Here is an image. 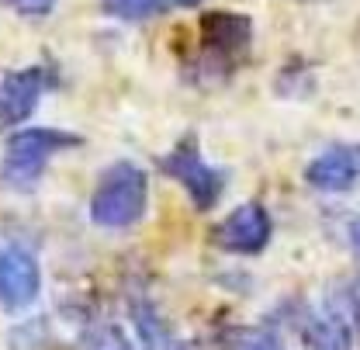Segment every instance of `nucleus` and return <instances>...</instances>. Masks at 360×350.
<instances>
[{
    "instance_id": "obj_1",
    "label": "nucleus",
    "mask_w": 360,
    "mask_h": 350,
    "mask_svg": "<svg viewBox=\"0 0 360 350\" xmlns=\"http://www.w3.org/2000/svg\"><path fill=\"white\" fill-rule=\"evenodd\" d=\"M80 135L59 129H21L7 135L4 146V160H0V187L7 191H32L45 174V163L63 153V149H77Z\"/></svg>"
},
{
    "instance_id": "obj_2",
    "label": "nucleus",
    "mask_w": 360,
    "mask_h": 350,
    "mask_svg": "<svg viewBox=\"0 0 360 350\" xmlns=\"http://www.w3.org/2000/svg\"><path fill=\"white\" fill-rule=\"evenodd\" d=\"M149 205V177L142 167L129 160L108 167L94 187L90 198V219L101 229H129L146 215Z\"/></svg>"
},
{
    "instance_id": "obj_3",
    "label": "nucleus",
    "mask_w": 360,
    "mask_h": 350,
    "mask_svg": "<svg viewBox=\"0 0 360 350\" xmlns=\"http://www.w3.org/2000/svg\"><path fill=\"white\" fill-rule=\"evenodd\" d=\"M163 174H170L187 191V198H191V205L198 212L215 208L219 198H222V187H225L222 170L205 160V153H201V146H198L194 135L180 139L177 146L163 156Z\"/></svg>"
},
{
    "instance_id": "obj_4",
    "label": "nucleus",
    "mask_w": 360,
    "mask_h": 350,
    "mask_svg": "<svg viewBox=\"0 0 360 350\" xmlns=\"http://www.w3.org/2000/svg\"><path fill=\"white\" fill-rule=\"evenodd\" d=\"M201 59L208 66H215L219 73H229L253 42V21L246 14H236V11H208L201 18Z\"/></svg>"
},
{
    "instance_id": "obj_5",
    "label": "nucleus",
    "mask_w": 360,
    "mask_h": 350,
    "mask_svg": "<svg viewBox=\"0 0 360 350\" xmlns=\"http://www.w3.org/2000/svg\"><path fill=\"white\" fill-rule=\"evenodd\" d=\"M274 236V219L260 201H246L239 208H232L212 232L215 246L225 254H239V257H253L264 254Z\"/></svg>"
},
{
    "instance_id": "obj_6",
    "label": "nucleus",
    "mask_w": 360,
    "mask_h": 350,
    "mask_svg": "<svg viewBox=\"0 0 360 350\" xmlns=\"http://www.w3.org/2000/svg\"><path fill=\"white\" fill-rule=\"evenodd\" d=\"M56 84L49 66H25V70H0V129L21 125L42 101V94Z\"/></svg>"
},
{
    "instance_id": "obj_7",
    "label": "nucleus",
    "mask_w": 360,
    "mask_h": 350,
    "mask_svg": "<svg viewBox=\"0 0 360 350\" xmlns=\"http://www.w3.org/2000/svg\"><path fill=\"white\" fill-rule=\"evenodd\" d=\"M42 292V267L21 246H0V312H21Z\"/></svg>"
},
{
    "instance_id": "obj_8",
    "label": "nucleus",
    "mask_w": 360,
    "mask_h": 350,
    "mask_svg": "<svg viewBox=\"0 0 360 350\" xmlns=\"http://www.w3.org/2000/svg\"><path fill=\"white\" fill-rule=\"evenodd\" d=\"M360 177V142L329 146L305 167V180L319 191H347Z\"/></svg>"
},
{
    "instance_id": "obj_9",
    "label": "nucleus",
    "mask_w": 360,
    "mask_h": 350,
    "mask_svg": "<svg viewBox=\"0 0 360 350\" xmlns=\"http://www.w3.org/2000/svg\"><path fill=\"white\" fill-rule=\"evenodd\" d=\"M302 344L305 350H354V330L336 308H326L305 323Z\"/></svg>"
},
{
    "instance_id": "obj_10",
    "label": "nucleus",
    "mask_w": 360,
    "mask_h": 350,
    "mask_svg": "<svg viewBox=\"0 0 360 350\" xmlns=\"http://www.w3.org/2000/svg\"><path fill=\"white\" fill-rule=\"evenodd\" d=\"M132 323H135V330H139L142 350H187L184 340L167 326V319L149 302H132Z\"/></svg>"
},
{
    "instance_id": "obj_11",
    "label": "nucleus",
    "mask_w": 360,
    "mask_h": 350,
    "mask_svg": "<svg viewBox=\"0 0 360 350\" xmlns=\"http://www.w3.org/2000/svg\"><path fill=\"white\" fill-rule=\"evenodd\" d=\"M84 350H135L129 333L115 323H97L84 333Z\"/></svg>"
},
{
    "instance_id": "obj_12",
    "label": "nucleus",
    "mask_w": 360,
    "mask_h": 350,
    "mask_svg": "<svg viewBox=\"0 0 360 350\" xmlns=\"http://www.w3.org/2000/svg\"><path fill=\"white\" fill-rule=\"evenodd\" d=\"M104 11L125 21H146L163 11V0H104Z\"/></svg>"
},
{
    "instance_id": "obj_13",
    "label": "nucleus",
    "mask_w": 360,
    "mask_h": 350,
    "mask_svg": "<svg viewBox=\"0 0 360 350\" xmlns=\"http://www.w3.org/2000/svg\"><path fill=\"white\" fill-rule=\"evenodd\" d=\"M232 350H284V344L274 333H267V330H250V333H243L236 340Z\"/></svg>"
},
{
    "instance_id": "obj_14",
    "label": "nucleus",
    "mask_w": 360,
    "mask_h": 350,
    "mask_svg": "<svg viewBox=\"0 0 360 350\" xmlns=\"http://www.w3.org/2000/svg\"><path fill=\"white\" fill-rule=\"evenodd\" d=\"M18 14H25V18H42L49 14L52 7H56V0H7Z\"/></svg>"
},
{
    "instance_id": "obj_15",
    "label": "nucleus",
    "mask_w": 360,
    "mask_h": 350,
    "mask_svg": "<svg viewBox=\"0 0 360 350\" xmlns=\"http://www.w3.org/2000/svg\"><path fill=\"white\" fill-rule=\"evenodd\" d=\"M350 243H354V250L360 254V215L354 219V225H350Z\"/></svg>"
},
{
    "instance_id": "obj_16",
    "label": "nucleus",
    "mask_w": 360,
    "mask_h": 350,
    "mask_svg": "<svg viewBox=\"0 0 360 350\" xmlns=\"http://www.w3.org/2000/svg\"><path fill=\"white\" fill-rule=\"evenodd\" d=\"M174 4H180V7H198L201 0H174Z\"/></svg>"
}]
</instances>
